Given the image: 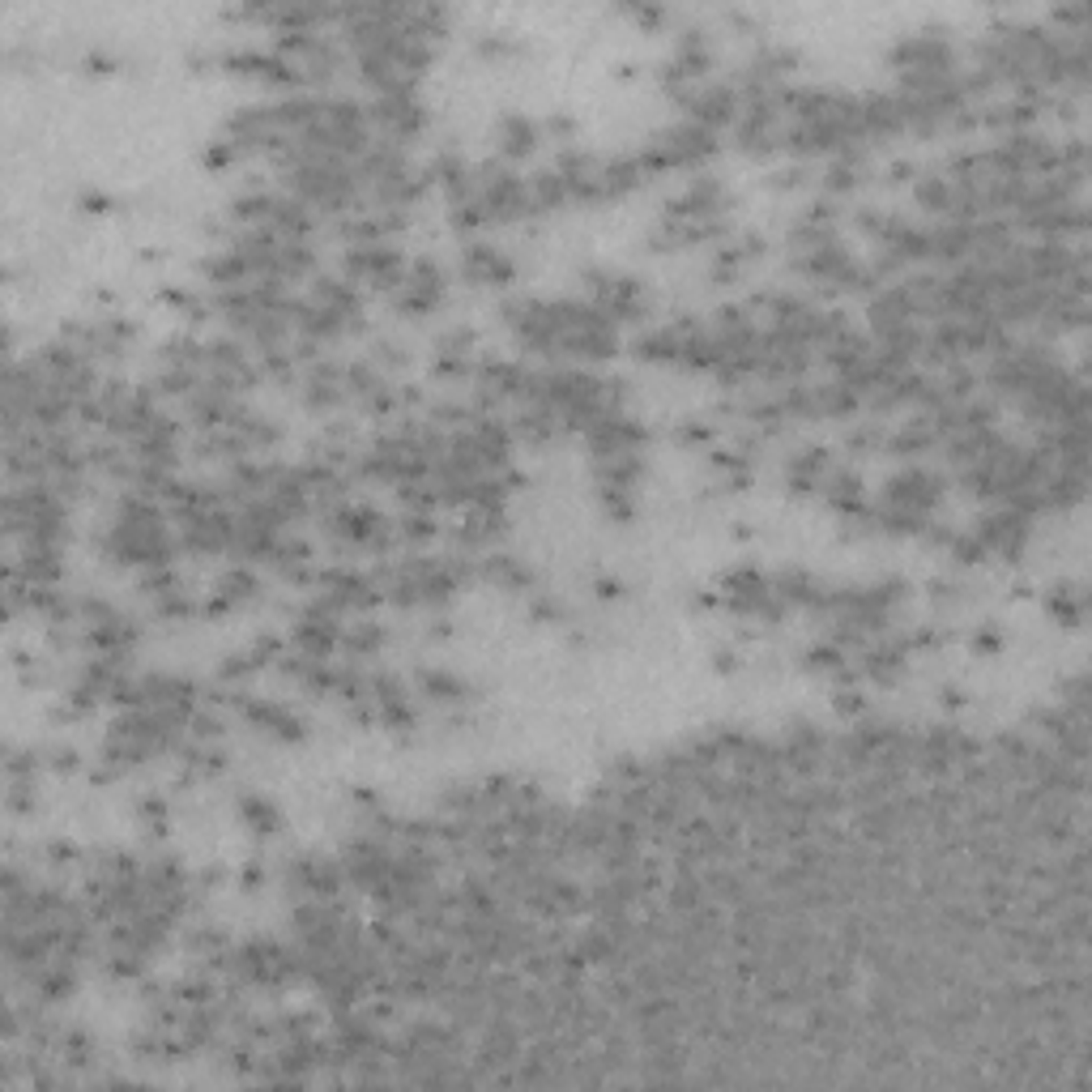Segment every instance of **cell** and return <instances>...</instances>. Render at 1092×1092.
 Instances as JSON below:
<instances>
[{
    "label": "cell",
    "mask_w": 1092,
    "mask_h": 1092,
    "mask_svg": "<svg viewBox=\"0 0 1092 1092\" xmlns=\"http://www.w3.org/2000/svg\"><path fill=\"white\" fill-rule=\"evenodd\" d=\"M730 112H734V94L726 86H713V90H704L700 99H692V115L704 128H717L721 120H730Z\"/></svg>",
    "instance_id": "6da1fadb"
},
{
    "label": "cell",
    "mask_w": 1092,
    "mask_h": 1092,
    "mask_svg": "<svg viewBox=\"0 0 1092 1092\" xmlns=\"http://www.w3.org/2000/svg\"><path fill=\"white\" fill-rule=\"evenodd\" d=\"M470 269H474V278H483V282H499V278H508V261L499 257V252H491V248H474L470 252Z\"/></svg>",
    "instance_id": "7a4b0ae2"
},
{
    "label": "cell",
    "mask_w": 1092,
    "mask_h": 1092,
    "mask_svg": "<svg viewBox=\"0 0 1092 1092\" xmlns=\"http://www.w3.org/2000/svg\"><path fill=\"white\" fill-rule=\"evenodd\" d=\"M504 149H508L512 158H521L525 149H534V125L521 120V115L508 120V125H504Z\"/></svg>",
    "instance_id": "3957f363"
}]
</instances>
